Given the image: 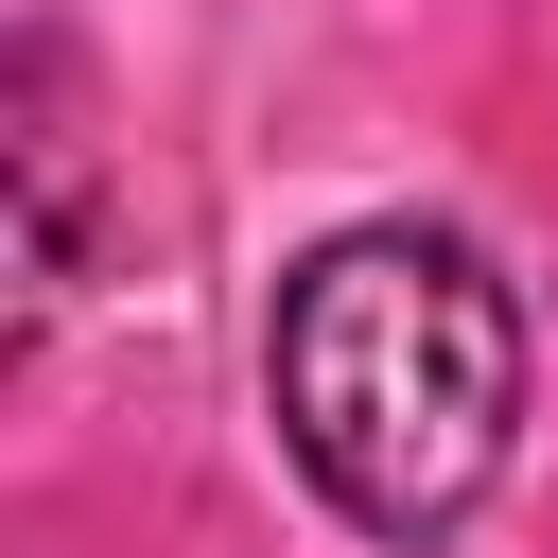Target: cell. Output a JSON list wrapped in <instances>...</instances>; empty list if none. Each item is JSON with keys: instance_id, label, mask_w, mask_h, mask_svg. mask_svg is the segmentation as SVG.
<instances>
[{"instance_id": "obj_1", "label": "cell", "mask_w": 558, "mask_h": 558, "mask_svg": "<svg viewBox=\"0 0 558 558\" xmlns=\"http://www.w3.org/2000/svg\"><path fill=\"white\" fill-rule=\"evenodd\" d=\"M279 453L366 541H453L523 453V314L471 227H331L262 314Z\"/></svg>"}]
</instances>
